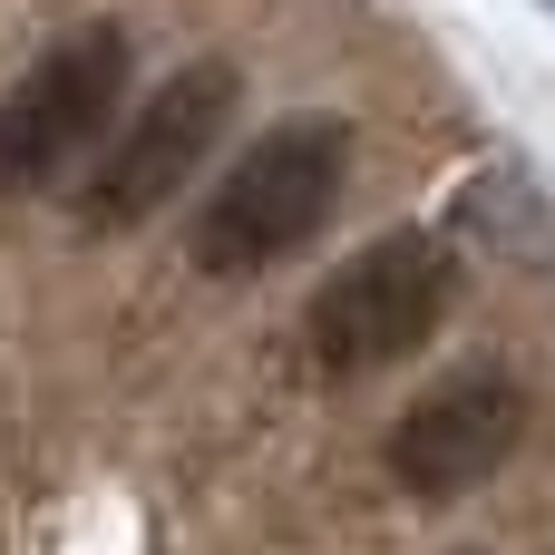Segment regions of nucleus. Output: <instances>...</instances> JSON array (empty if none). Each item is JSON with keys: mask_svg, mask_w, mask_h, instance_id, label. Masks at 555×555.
I'll use <instances>...</instances> for the list:
<instances>
[{"mask_svg": "<svg viewBox=\"0 0 555 555\" xmlns=\"http://www.w3.org/2000/svg\"><path fill=\"white\" fill-rule=\"evenodd\" d=\"M341 185H351V117L302 107V117L263 127V137L205 185V205H195V224H185L195 273H205V283H254V273L293 263V254L332 224Z\"/></svg>", "mask_w": 555, "mask_h": 555, "instance_id": "f257e3e1", "label": "nucleus"}, {"mask_svg": "<svg viewBox=\"0 0 555 555\" xmlns=\"http://www.w3.org/2000/svg\"><path fill=\"white\" fill-rule=\"evenodd\" d=\"M517 439H527V390H517V371H507V361H468V371H449L439 390H420V400L390 420L380 459H390V488H400V498L449 507V498L488 488V478L517 459Z\"/></svg>", "mask_w": 555, "mask_h": 555, "instance_id": "39448f33", "label": "nucleus"}, {"mask_svg": "<svg viewBox=\"0 0 555 555\" xmlns=\"http://www.w3.org/2000/svg\"><path fill=\"white\" fill-rule=\"evenodd\" d=\"M234 98H244V68H234V59H185L176 78H156V88L127 107V127L107 137V156H98V176H88V195H78V224H88V234H127V224L166 215V205L195 185V166L215 156Z\"/></svg>", "mask_w": 555, "mask_h": 555, "instance_id": "20e7f679", "label": "nucleus"}, {"mask_svg": "<svg viewBox=\"0 0 555 555\" xmlns=\"http://www.w3.org/2000/svg\"><path fill=\"white\" fill-rule=\"evenodd\" d=\"M449 302H459V254H449V234L400 224V234L361 244V254L312 293L302 341H312V361H322L332 380H371V371L429 351V332L449 322Z\"/></svg>", "mask_w": 555, "mask_h": 555, "instance_id": "7ed1b4c3", "label": "nucleus"}, {"mask_svg": "<svg viewBox=\"0 0 555 555\" xmlns=\"http://www.w3.org/2000/svg\"><path fill=\"white\" fill-rule=\"evenodd\" d=\"M137 39L127 20H78L59 29L10 88H0V195H49L78 156H98L127 117Z\"/></svg>", "mask_w": 555, "mask_h": 555, "instance_id": "f03ea898", "label": "nucleus"}]
</instances>
